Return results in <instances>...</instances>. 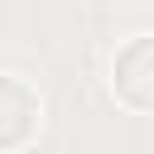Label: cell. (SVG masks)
<instances>
[{
  "label": "cell",
  "mask_w": 154,
  "mask_h": 154,
  "mask_svg": "<svg viewBox=\"0 0 154 154\" xmlns=\"http://www.w3.org/2000/svg\"><path fill=\"white\" fill-rule=\"evenodd\" d=\"M43 130V101L29 82L0 72V154L34 144Z\"/></svg>",
  "instance_id": "2"
},
{
  "label": "cell",
  "mask_w": 154,
  "mask_h": 154,
  "mask_svg": "<svg viewBox=\"0 0 154 154\" xmlns=\"http://www.w3.org/2000/svg\"><path fill=\"white\" fill-rule=\"evenodd\" d=\"M111 91L120 106L154 116V34H135L111 58Z\"/></svg>",
  "instance_id": "1"
}]
</instances>
